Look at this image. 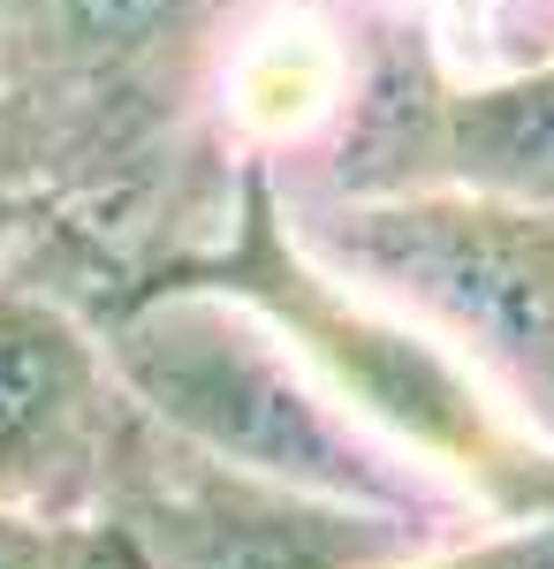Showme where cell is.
<instances>
[{
    "instance_id": "6da1fadb",
    "label": "cell",
    "mask_w": 554,
    "mask_h": 569,
    "mask_svg": "<svg viewBox=\"0 0 554 569\" xmlns=\"http://www.w3.org/2000/svg\"><path fill=\"white\" fill-rule=\"evenodd\" d=\"M145 273L214 281L228 297L258 305L319 365V380L342 402H357L380 433L418 448L448 486H464L478 501V517H554V440L532 433L433 327H418L410 311L380 305L373 289H357L335 266L311 259L289 228L281 182L266 160L244 152L228 220L198 251H175Z\"/></svg>"
},
{
    "instance_id": "7a4b0ae2",
    "label": "cell",
    "mask_w": 554,
    "mask_h": 569,
    "mask_svg": "<svg viewBox=\"0 0 554 569\" xmlns=\"http://www.w3.org/2000/svg\"><path fill=\"white\" fill-rule=\"evenodd\" d=\"M91 319L107 335V357L122 372L129 402L228 463H251L266 479L311 486L335 501L403 509V517H426L448 531L494 525L418 448H403L357 402H342L319 380V365L266 311L214 281L145 273Z\"/></svg>"
},
{
    "instance_id": "ba28073f",
    "label": "cell",
    "mask_w": 554,
    "mask_h": 569,
    "mask_svg": "<svg viewBox=\"0 0 554 569\" xmlns=\"http://www.w3.org/2000/svg\"><path fill=\"white\" fill-rule=\"evenodd\" d=\"M91 525H46L23 509H0V569H85Z\"/></svg>"
},
{
    "instance_id": "277c9868",
    "label": "cell",
    "mask_w": 554,
    "mask_h": 569,
    "mask_svg": "<svg viewBox=\"0 0 554 569\" xmlns=\"http://www.w3.org/2000/svg\"><path fill=\"white\" fill-rule=\"evenodd\" d=\"M91 525H115L145 555V569H395L441 539H464L403 509L335 501L266 479L251 463H228L137 402L107 456Z\"/></svg>"
},
{
    "instance_id": "9c48e42d",
    "label": "cell",
    "mask_w": 554,
    "mask_h": 569,
    "mask_svg": "<svg viewBox=\"0 0 554 569\" xmlns=\"http://www.w3.org/2000/svg\"><path fill=\"white\" fill-rule=\"evenodd\" d=\"M85 569H145V555H137L115 525H91L85 531Z\"/></svg>"
},
{
    "instance_id": "52a82bcc",
    "label": "cell",
    "mask_w": 554,
    "mask_h": 569,
    "mask_svg": "<svg viewBox=\"0 0 554 569\" xmlns=\"http://www.w3.org/2000/svg\"><path fill=\"white\" fill-rule=\"evenodd\" d=\"M395 569H554V517H494Z\"/></svg>"
},
{
    "instance_id": "8992f818",
    "label": "cell",
    "mask_w": 554,
    "mask_h": 569,
    "mask_svg": "<svg viewBox=\"0 0 554 569\" xmlns=\"http://www.w3.org/2000/svg\"><path fill=\"white\" fill-rule=\"evenodd\" d=\"M61 213V176L46 122L23 91L0 77V266H16Z\"/></svg>"
},
{
    "instance_id": "30bf717a",
    "label": "cell",
    "mask_w": 554,
    "mask_h": 569,
    "mask_svg": "<svg viewBox=\"0 0 554 569\" xmlns=\"http://www.w3.org/2000/svg\"><path fill=\"white\" fill-rule=\"evenodd\" d=\"M403 16H433V8H456V0H395Z\"/></svg>"
},
{
    "instance_id": "3957f363",
    "label": "cell",
    "mask_w": 554,
    "mask_h": 569,
    "mask_svg": "<svg viewBox=\"0 0 554 569\" xmlns=\"http://www.w3.org/2000/svg\"><path fill=\"white\" fill-rule=\"evenodd\" d=\"M281 206L311 259L433 327L554 440V206L478 190H281Z\"/></svg>"
},
{
    "instance_id": "5b68a950",
    "label": "cell",
    "mask_w": 554,
    "mask_h": 569,
    "mask_svg": "<svg viewBox=\"0 0 554 569\" xmlns=\"http://www.w3.org/2000/svg\"><path fill=\"white\" fill-rule=\"evenodd\" d=\"M129 388L107 335L31 266H0V509L91 525Z\"/></svg>"
}]
</instances>
